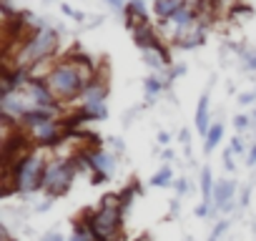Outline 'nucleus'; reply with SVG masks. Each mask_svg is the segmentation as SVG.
I'll return each mask as SVG.
<instances>
[{
	"mask_svg": "<svg viewBox=\"0 0 256 241\" xmlns=\"http://www.w3.org/2000/svg\"><path fill=\"white\" fill-rule=\"evenodd\" d=\"M174 181H176V178H174V168H171L168 164H166V166H161V168L151 176V186H154V188H166V186H174Z\"/></svg>",
	"mask_w": 256,
	"mask_h": 241,
	"instance_id": "4468645a",
	"label": "nucleus"
},
{
	"mask_svg": "<svg viewBox=\"0 0 256 241\" xmlns=\"http://www.w3.org/2000/svg\"><path fill=\"white\" fill-rule=\"evenodd\" d=\"M58 33L53 28H46V26H38L33 28L30 33L23 36V43L18 48V53L8 60V68H26V70H36V66L46 63L48 58L56 56L58 50Z\"/></svg>",
	"mask_w": 256,
	"mask_h": 241,
	"instance_id": "7ed1b4c3",
	"label": "nucleus"
},
{
	"mask_svg": "<svg viewBox=\"0 0 256 241\" xmlns=\"http://www.w3.org/2000/svg\"><path fill=\"white\" fill-rule=\"evenodd\" d=\"M174 188H176L178 196L188 194V178H176V181H174Z\"/></svg>",
	"mask_w": 256,
	"mask_h": 241,
	"instance_id": "412c9836",
	"label": "nucleus"
},
{
	"mask_svg": "<svg viewBox=\"0 0 256 241\" xmlns=\"http://www.w3.org/2000/svg\"><path fill=\"white\" fill-rule=\"evenodd\" d=\"M224 166L228 168V171H234V154L226 148V154H224Z\"/></svg>",
	"mask_w": 256,
	"mask_h": 241,
	"instance_id": "393cba45",
	"label": "nucleus"
},
{
	"mask_svg": "<svg viewBox=\"0 0 256 241\" xmlns=\"http://www.w3.org/2000/svg\"><path fill=\"white\" fill-rule=\"evenodd\" d=\"M48 158L43 151H26L16 161L6 164V194H33L43 188V178L48 171Z\"/></svg>",
	"mask_w": 256,
	"mask_h": 241,
	"instance_id": "f03ea898",
	"label": "nucleus"
},
{
	"mask_svg": "<svg viewBox=\"0 0 256 241\" xmlns=\"http://www.w3.org/2000/svg\"><path fill=\"white\" fill-rule=\"evenodd\" d=\"M40 241H68V238H66L60 231H48V234H46Z\"/></svg>",
	"mask_w": 256,
	"mask_h": 241,
	"instance_id": "5701e85b",
	"label": "nucleus"
},
{
	"mask_svg": "<svg viewBox=\"0 0 256 241\" xmlns=\"http://www.w3.org/2000/svg\"><path fill=\"white\" fill-rule=\"evenodd\" d=\"M256 100V90H246V93H238V103L241 106H251Z\"/></svg>",
	"mask_w": 256,
	"mask_h": 241,
	"instance_id": "4be33fe9",
	"label": "nucleus"
},
{
	"mask_svg": "<svg viewBox=\"0 0 256 241\" xmlns=\"http://www.w3.org/2000/svg\"><path fill=\"white\" fill-rule=\"evenodd\" d=\"M246 164H248V166H256V141H254V146H251V151L246 154Z\"/></svg>",
	"mask_w": 256,
	"mask_h": 241,
	"instance_id": "a878e982",
	"label": "nucleus"
},
{
	"mask_svg": "<svg viewBox=\"0 0 256 241\" xmlns=\"http://www.w3.org/2000/svg\"><path fill=\"white\" fill-rule=\"evenodd\" d=\"M181 144L188 148V131H181Z\"/></svg>",
	"mask_w": 256,
	"mask_h": 241,
	"instance_id": "cd10ccee",
	"label": "nucleus"
},
{
	"mask_svg": "<svg viewBox=\"0 0 256 241\" xmlns=\"http://www.w3.org/2000/svg\"><path fill=\"white\" fill-rule=\"evenodd\" d=\"M228 151H231L234 156H241V154L246 151V144H244V138H241V136H234V138H231V144H228Z\"/></svg>",
	"mask_w": 256,
	"mask_h": 241,
	"instance_id": "a211bd4d",
	"label": "nucleus"
},
{
	"mask_svg": "<svg viewBox=\"0 0 256 241\" xmlns=\"http://www.w3.org/2000/svg\"><path fill=\"white\" fill-rule=\"evenodd\" d=\"M254 90H256V88H254Z\"/></svg>",
	"mask_w": 256,
	"mask_h": 241,
	"instance_id": "c756f323",
	"label": "nucleus"
},
{
	"mask_svg": "<svg viewBox=\"0 0 256 241\" xmlns=\"http://www.w3.org/2000/svg\"><path fill=\"white\" fill-rule=\"evenodd\" d=\"M106 96H108V83H106L100 76H96V78L88 83V88H86L80 103H106Z\"/></svg>",
	"mask_w": 256,
	"mask_h": 241,
	"instance_id": "f8f14e48",
	"label": "nucleus"
},
{
	"mask_svg": "<svg viewBox=\"0 0 256 241\" xmlns=\"http://www.w3.org/2000/svg\"><path fill=\"white\" fill-rule=\"evenodd\" d=\"M134 40L141 50H154L158 46H164V40L158 38V30L151 26V23H141L134 28Z\"/></svg>",
	"mask_w": 256,
	"mask_h": 241,
	"instance_id": "1a4fd4ad",
	"label": "nucleus"
},
{
	"mask_svg": "<svg viewBox=\"0 0 256 241\" xmlns=\"http://www.w3.org/2000/svg\"><path fill=\"white\" fill-rule=\"evenodd\" d=\"M201 181V191H204V201H208L211 204V198H214V188H216V184H214V174H211V168L208 166H204L201 168V176H198Z\"/></svg>",
	"mask_w": 256,
	"mask_h": 241,
	"instance_id": "2eb2a0df",
	"label": "nucleus"
},
{
	"mask_svg": "<svg viewBox=\"0 0 256 241\" xmlns=\"http://www.w3.org/2000/svg\"><path fill=\"white\" fill-rule=\"evenodd\" d=\"M166 88H168V78H166V76H148V78L144 80V90H146V98H148V100L158 98Z\"/></svg>",
	"mask_w": 256,
	"mask_h": 241,
	"instance_id": "ddd939ff",
	"label": "nucleus"
},
{
	"mask_svg": "<svg viewBox=\"0 0 256 241\" xmlns=\"http://www.w3.org/2000/svg\"><path fill=\"white\" fill-rule=\"evenodd\" d=\"M96 66L88 63V58L78 56V58H63L58 63L50 66V70L43 76L50 86V90L56 93V98L60 103H73L80 100L88 83L96 78Z\"/></svg>",
	"mask_w": 256,
	"mask_h": 241,
	"instance_id": "f257e3e1",
	"label": "nucleus"
},
{
	"mask_svg": "<svg viewBox=\"0 0 256 241\" xmlns=\"http://www.w3.org/2000/svg\"><path fill=\"white\" fill-rule=\"evenodd\" d=\"M254 128H256V110H254Z\"/></svg>",
	"mask_w": 256,
	"mask_h": 241,
	"instance_id": "c85d7f7f",
	"label": "nucleus"
},
{
	"mask_svg": "<svg viewBox=\"0 0 256 241\" xmlns=\"http://www.w3.org/2000/svg\"><path fill=\"white\" fill-rule=\"evenodd\" d=\"M90 174H93V184H106L113 171H116V156L103 151V148H90Z\"/></svg>",
	"mask_w": 256,
	"mask_h": 241,
	"instance_id": "0eeeda50",
	"label": "nucleus"
},
{
	"mask_svg": "<svg viewBox=\"0 0 256 241\" xmlns=\"http://www.w3.org/2000/svg\"><path fill=\"white\" fill-rule=\"evenodd\" d=\"M83 221L90 226V231L96 234L98 241H110L116 238V234L120 231V224H123V204H120V196L116 194H108L103 196L100 206L96 211H88L83 216Z\"/></svg>",
	"mask_w": 256,
	"mask_h": 241,
	"instance_id": "20e7f679",
	"label": "nucleus"
},
{
	"mask_svg": "<svg viewBox=\"0 0 256 241\" xmlns=\"http://www.w3.org/2000/svg\"><path fill=\"white\" fill-rule=\"evenodd\" d=\"M221 138H224V124H214L211 126V131L206 134V144H204V151L206 154H211L218 144H221Z\"/></svg>",
	"mask_w": 256,
	"mask_h": 241,
	"instance_id": "dca6fc26",
	"label": "nucleus"
},
{
	"mask_svg": "<svg viewBox=\"0 0 256 241\" xmlns=\"http://www.w3.org/2000/svg\"><path fill=\"white\" fill-rule=\"evenodd\" d=\"M106 3H108V6L113 8V10H118V13H120V10H126L128 0H106Z\"/></svg>",
	"mask_w": 256,
	"mask_h": 241,
	"instance_id": "b1692460",
	"label": "nucleus"
},
{
	"mask_svg": "<svg viewBox=\"0 0 256 241\" xmlns=\"http://www.w3.org/2000/svg\"><path fill=\"white\" fill-rule=\"evenodd\" d=\"M26 96H28V100L36 106V108H53V110H60V100L56 98V93L50 90V86H48V80L40 76H33L30 80H28V86H26V90H23Z\"/></svg>",
	"mask_w": 256,
	"mask_h": 241,
	"instance_id": "423d86ee",
	"label": "nucleus"
},
{
	"mask_svg": "<svg viewBox=\"0 0 256 241\" xmlns=\"http://www.w3.org/2000/svg\"><path fill=\"white\" fill-rule=\"evenodd\" d=\"M228 228V221H218L216 226H214V231H211V236H208V241H218L221 236H224V231Z\"/></svg>",
	"mask_w": 256,
	"mask_h": 241,
	"instance_id": "6ab92c4d",
	"label": "nucleus"
},
{
	"mask_svg": "<svg viewBox=\"0 0 256 241\" xmlns=\"http://www.w3.org/2000/svg\"><path fill=\"white\" fill-rule=\"evenodd\" d=\"M158 144H161V146H168V144H171V136H168L166 131H161V134H158Z\"/></svg>",
	"mask_w": 256,
	"mask_h": 241,
	"instance_id": "bb28decb",
	"label": "nucleus"
},
{
	"mask_svg": "<svg viewBox=\"0 0 256 241\" xmlns=\"http://www.w3.org/2000/svg\"><path fill=\"white\" fill-rule=\"evenodd\" d=\"M236 188H238V186H236V181H234V178H221V181H216L214 198H211L214 208H218V211H228V208L234 206Z\"/></svg>",
	"mask_w": 256,
	"mask_h": 241,
	"instance_id": "6e6552de",
	"label": "nucleus"
},
{
	"mask_svg": "<svg viewBox=\"0 0 256 241\" xmlns=\"http://www.w3.org/2000/svg\"><path fill=\"white\" fill-rule=\"evenodd\" d=\"M254 126V120H251V116H244V113H238V116H234V128L238 131V134H244V131H248Z\"/></svg>",
	"mask_w": 256,
	"mask_h": 241,
	"instance_id": "f3484780",
	"label": "nucleus"
},
{
	"mask_svg": "<svg viewBox=\"0 0 256 241\" xmlns=\"http://www.w3.org/2000/svg\"><path fill=\"white\" fill-rule=\"evenodd\" d=\"M76 176H78V168H76L73 156L70 158H53L48 164V171H46V178H43V188L40 191H46L48 198H58V196H63L73 186Z\"/></svg>",
	"mask_w": 256,
	"mask_h": 241,
	"instance_id": "39448f33",
	"label": "nucleus"
},
{
	"mask_svg": "<svg viewBox=\"0 0 256 241\" xmlns=\"http://www.w3.org/2000/svg\"><path fill=\"white\" fill-rule=\"evenodd\" d=\"M188 6V0H154V16L164 23H168L178 10H184Z\"/></svg>",
	"mask_w": 256,
	"mask_h": 241,
	"instance_id": "9d476101",
	"label": "nucleus"
},
{
	"mask_svg": "<svg viewBox=\"0 0 256 241\" xmlns=\"http://www.w3.org/2000/svg\"><path fill=\"white\" fill-rule=\"evenodd\" d=\"M194 126H196V131L206 138V134L211 131V110H208V93H204L201 98H198V106H196V118H194Z\"/></svg>",
	"mask_w": 256,
	"mask_h": 241,
	"instance_id": "9b49d317",
	"label": "nucleus"
},
{
	"mask_svg": "<svg viewBox=\"0 0 256 241\" xmlns=\"http://www.w3.org/2000/svg\"><path fill=\"white\" fill-rule=\"evenodd\" d=\"M211 208H214V204H208V201H201V204H198V206H196V211H194V214H196V216H198V218H206V216H208V211H211Z\"/></svg>",
	"mask_w": 256,
	"mask_h": 241,
	"instance_id": "aec40b11",
	"label": "nucleus"
}]
</instances>
